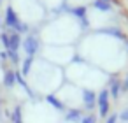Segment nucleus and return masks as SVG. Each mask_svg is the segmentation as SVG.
Returning a JSON list of instances; mask_svg holds the SVG:
<instances>
[{"label": "nucleus", "mask_w": 128, "mask_h": 123, "mask_svg": "<svg viewBox=\"0 0 128 123\" xmlns=\"http://www.w3.org/2000/svg\"><path fill=\"white\" fill-rule=\"evenodd\" d=\"M6 27L11 28L12 32H18L20 35H21V34H26V32L30 30V27H28L26 23H23V21L18 18L16 11H14L12 7H7V11H6Z\"/></svg>", "instance_id": "obj_1"}, {"label": "nucleus", "mask_w": 128, "mask_h": 123, "mask_svg": "<svg viewBox=\"0 0 128 123\" xmlns=\"http://www.w3.org/2000/svg\"><path fill=\"white\" fill-rule=\"evenodd\" d=\"M96 107H98V116L100 118H107L109 116V109H110V95L107 88H100L96 93Z\"/></svg>", "instance_id": "obj_2"}, {"label": "nucleus", "mask_w": 128, "mask_h": 123, "mask_svg": "<svg viewBox=\"0 0 128 123\" xmlns=\"http://www.w3.org/2000/svg\"><path fill=\"white\" fill-rule=\"evenodd\" d=\"M21 48H23V51H25L26 56H34V58H35V55L40 51V39H39L37 35L30 34V35H26V37L23 39Z\"/></svg>", "instance_id": "obj_3"}, {"label": "nucleus", "mask_w": 128, "mask_h": 123, "mask_svg": "<svg viewBox=\"0 0 128 123\" xmlns=\"http://www.w3.org/2000/svg\"><path fill=\"white\" fill-rule=\"evenodd\" d=\"M81 104L86 111H93L96 107V93L91 88H84L81 90Z\"/></svg>", "instance_id": "obj_4"}, {"label": "nucleus", "mask_w": 128, "mask_h": 123, "mask_svg": "<svg viewBox=\"0 0 128 123\" xmlns=\"http://www.w3.org/2000/svg\"><path fill=\"white\" fill-rule=\"evenodd\" d=\"M44 98H46L48 105H51L54 111H58V112H62V114H63V112L68 109V107L63 104V100H62V98H60L56 93H46V97H44Z\"/></svg>", "instance_id": "obj_5"}, {"label": "nucleus", "mask_w": 128, "mask_h": 123, "mask_svg": "<svg viewBox=\"0 0 128 123\" xmlns=\"http://www.w3.org/2000/svg\"><path fill=\"white\" fill-rule=\"evenodd\" d=\"M82 116H84L82 109H79V107H68L63 112V121L65 123H81Z\"/></svg>", "instance_id": "obj_6"}, {"label": "nucleus", "mask_w": 128, "mask_h": 123, "mask_svg": "<svg viewBox=\"0 0 128 123\" xmlns=\"http://www.w3.org/2000/svg\"><path fill=\"white\" fill-rule=\"evenodd\" d=\"M70 11V14L72 16H76L79 21H81V25L86 28L88 27V9L84 7V6H79V7H72V9H68Z\"/></svg>", "instance_id": "obj_7"}, {"label": "nucleus", "mask_w": 128, "mask_h": 123, "mask_svg": "<svg viewBox=\"0 0 128 123\" xmlns=\"http://www.w3.org/2000/svg\"><path fill=\"white\" fill-rule=\"evenodd\" d=\"M109 95H110V98H119V95L123 93L121 91V79L119 77H110V81H109Z\"/></svg>", "instance_id": "obj_8"}, {"label": "nucleus", "mask_w": 128, "mask_h": 123, "mask_svg": "<svg viewBox=\"0 0 128 123\" xmlns=\"http://www.w3.org/2000/svg\"><path fill=\"white\" fill-rule=\"evenodd\" d=\"M20 65H21V67H20V72L23 74V77H28V76L32 74L34 65H35V58H34V56H25Z\"/></svg>", "instance_id": "obj_9"}, {"label": "nucleus", "mask_w": 128, "mask_h": 123, "mask_svg": "<svg viewBox=\"0 0 128 123\" xmlns=\"http://www.w3.org/2000/svg\"><path fill=\"white\" fill-rule=\"evenodd\" d=\"M21 42H23L21 35H20L18 32H11V34H9V49H7V51H20Z\"/></svg>", "instance_id": "obj_10"}, {"label": "nucleus", "mask_w": 128, "mask_h": 123, "mask_svg": "<svg viewBox=\"0 0 128 123\" xmlns=\"http://www.w3.org/2000/svg\"><path fill=\"white\" fill-rule=\"evenodd\" d=\"M2 84H4L6 88H9V90H12V88L16 86V72H14V69H9V70L4 72Z\"/></svg>", "instance_id": "obj_11"}, {"label": "nucleus", "mask_w": 128, "mask_h": 123, "mask_svg": "<svg viewBox=\"0 0 128 123\" xmlns=\"http://www.w3.org/2000/svg\"><path fill=\"white\" fill-rule=\"evenodd\" d=\"M100 34H104V35H110V37H114V39H121V41H128L126 39V35L119 30V28H116V27H109V28H102L100 30Z\"/></svg>", "instance_id": "obj_12"}, {"label": "nucleus", "mask_w": 128, "mask_h": 123, "mask_svg": "<svg viewBox=\"0 0 128 123\" xmlns=\"http://www.w3.org/2000/svg\"><path fill=\"white\" fill-rule=\"evenodd\" d=\"M93 7L100 13H109V11H112V2L110 0H95Z\"/></svg>", "instance_id": "obj_13"}, {"label": "nucleus", "mask_w": 128, "mask_h": 123, "mask_svg": "<svg viewBox=\"0 0 128 123\" xmlns=\"http://www.w3.org/2000/svg\"><path fill=\"white\" fill-rule=\"evenodd\" d=\"M11 123H25L23 121V107L21 105H16L11 112Z\"/></svg>", "instance_id": "obj_14"}, {"label": "nucleus", "mask_w": 128, "mask_h": 123, "mask_svg": "<svg viewBox=\"0 0 128 123\" xmlns=\"http://www.w3.org/2000/svg\"><path fill=\"white\" fill-rule=\"evenodd\" d=\"M6 55H7L9 62L12 63V67H18V65L21 63V58H20V51H6Z\"/></svg>", "instance_id": "obj_15"}, {"label": "nucleus", "mask_w": 128, "mask_h": 123, "mask_svg": "<svg viewBox=\"0 0 128 123\" xmlns=\"http://www.w3.org/2000/svg\"><path fill=\"white\" fill-rule=\"evenodd\" d=\"M0 42L4 44V49H6V51L9 49V34H7V32H2V34H0Z\"/></svg>", "instance_id": "obj_16"}, {"label": "nucleus", "mask_w": 128, "mask_h": 123, "mask_svg": "<svg viewBox=\"0 0 128 123\" xmlns=\"http://www.w3.org/2000/svg\"><path fill=\"white\" fill-rule=\"evenodd\" d=\"M118 119H119L121 123H128V107H124V109L118 114Z\"/></svg>", "instance_id": "obj_17"}, {"label": "nucleus", "mask_w": 128, "mask_h": 123, "mask_svg": "<svg viewBox=\"0 0 128 123\" xmlns=\"http://www.w3.org/2000/svg\"><path fill=\"white\" fill-rule=\"evenodd\" d=\"M121 91L123 93H128V76H124L121 79Z\"/></svg>", "instance_id": "obj_18"}, {"label": "nucleus", "mask_w": 128, "mask_h": 123, "mask_svg": "<svg viewBox=\"0 0 128 123\" xmlns=\"http://www.w3.org/2000/svg\"><path fill=\"white\" fill-rule=\"evenodd\" d=\"M119 119H118V114H109L107 118H105V123H118Z\"/></svg>", "instance_id": "obj_19"}, {"label": "nucleus", "mask_w": 128, "mask_h": 123, "mask_svg": "<svg viewBox=\"0 0 128 123\" xmlns=\"http://www.w3.org/2000/svg\"><path fill=\"white\" fill-rule=\"evenodd\" d=\"M81 123H95V116L93 114H88V116H82Z\"/></svg>", "instance_id": "obj_20"}, {"label": "nucleus", "mask_w": 128, "mask_h": 123, "mask_svg": "<svg viewBox=\"0 0 128 123\" xmlns=\"http://www.w3.org/2000/svg\"><path fill=\"white\" fill-rule=\"evenodd\" d=\"M0 118H2V98H0Z\"/></svg>", "instance_id": "obj_21"}, {"label": "nucleus", "mask_w": 128, "mask_h": 123, "mask_svg": "<svg viewBox=\"0 0 128 123\" xmlns=\"http://www.w3.org/2000/svg\"><path fill=\"white\" fill-rule=\"evenodd\" d=\"M126 48H128V41H126Z\"/></svg>", "instance_id": "obj_22"}, {"label": "nucleus", "mask_w": 128, "mask_h": 123, "mask_svg": "<svg viewBox=\"0 0 128 123\" xmlns=\"http://www.w3.org/2000/svg\"><path fill=\"white\" fill-rule=\"evenodd\" d=\"M0 27H2V23H0Z\"/></svg>", "instance_id": "obj_23"}, {"label": "nucleus", "mask_w": 128, "mask_h": 123, "mask_svg": "<svg viewBox=\"0 0 128 123\" xmlns=\"http://www.w3.org/2000/svg\"><path fill=\"white\" fill-rule=\"evenodd\" d=\"M0 2H2V0H0Z\"/></svg>", "instance_id": "obj_24"}]
</instances>
